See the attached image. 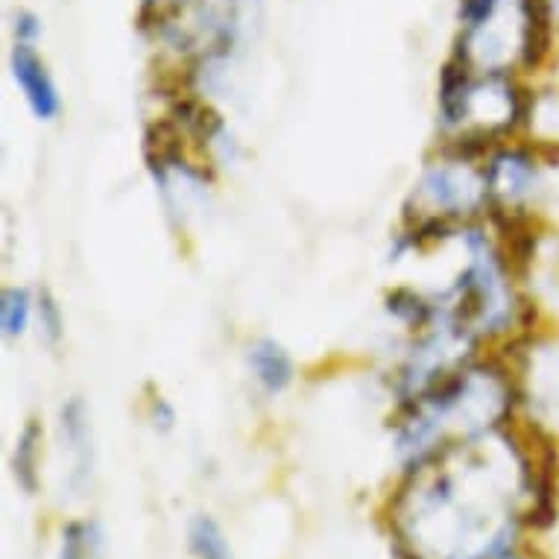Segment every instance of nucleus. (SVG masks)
Wrapping results in <instances>:
<instances>
[{
  "mask_svg": "<svg viewBox=\"0 0 559 559\" xmlns=\"http://www.w3.org/2000/svg\"><path fill=\"white\" fill-rule=\"evenodd\" d=\"M554 515L548 472L501 428L419 460L393 507L395 536L411 559H496L522 519L548 527Z\"/></svg>",
  "mask_w": 559,
  "mask_h": 559,
  "instance_id": "f257e3e1",
  "label": "nucleus"
},
{
  "mask_svg": "<svg viewBox=\"0 0 559 559\" xmlns=\"http://www.w3.org/2000/svg\"><path fill=\"white\" fill-rule=\"evenodd\" d=\"M496 559H524V557H519V554H510V550H507V554H501V557H496Z\"/></svg>",
  "mask_w": 559,
  "mask_h": 559,
  "instance_id": "f3484780",
  "label": "nucleus"
},
{
  "mask_svg": "<svg viewBox=\"0 0 559 559\" xmlns=\"http://www.w3.org/2000/svg\"><path fill=\"white\" fill-rule=\"evenodd\" d=\"M486 188H489V209L504 217H522L545 185V165L531 147L501 141L486 153Z\"/></svg>",
  "mask_w": 559,
  "mask_h": 559,
  "instance_id": "423d86ee",
  "label": "nucleus"
},
{
  "mask_svg": "<svg viewBox=\"0 0 559 559\" xmlns=\"http://www.w3.org/2000/svg\"><path fill=\"white\" fill-rule=\"evenodd\" d=\"M36 313H38V325L45 331V337L50 343L62 337V329H64V320H62V311H59V305L50 299L47 294H41L36 299Z\"/></svg>",
  "mask_w": 559,
  "mask_h": 559,
  "instance_id": "4468645a",
  "label": "nucleus"
},
{
  "mask_svg": "<svg viewBox=\"0 0 559 559\" xmlns=\"http://www.w3.org/2000/svg\"><path fill=\"white\" fill-rule=\"evenodd\" d=\"M106 536L97 522H71L62 531L59 559H103Z\"/></svg>",
  "mask_w": 559,
  "mask_h": 559,
  "instance_id": "9b49d317",
  "label": "nucleus"
},
{
  "mask_svg": "<svg viewBox=\"0 0 559 559\" xmlns=\"http://www.w3.org/2000/svg\"><path fill=\"white\" fill-rule=\"evenodd\" d=\"M527 118L524 88L507 71H477L457 53L445 64L440 83V120L451 135L460 138V150L477 144L492 150L501 138L513 135Z\"/></svg>",
  "mask_w": 559,
  "mask_h": 559,
  "instance_id": "7ed1b4c3",
  "label": "nucleus"
},
{
  "mask_svg": "<svg viewBox=\"0 0 559 559\" xmlns=\"http://www.w3.org/2000/svg\"><path fill=\"white\" fill-rule=\"evenodd\" d=\"M249 376L261 386V393L278 395L294 384V358L287 355V348L275 340H255L247 352Z\"/></svg>",
  "mask_w": 559,
  "mask_h": 559,
  "instance_id": "6e6552de",
  "label": "nucleus"
},
{
  "mask_svg": "<svg viewBox=\"0 0 559 559\" xmlns=\"http://www.w3.org/2000/svg\"><path fill=\"white\" fill-rule=\"evenodd\" d=\"M510 372L496 364H463L433 384L407 395L395 425V442L411 466L451 442L498 431L513 416Z\"/></svg>",
  "mask_w": 559,
  "mask_h": 559,
  "instance_id": "f03ea898",
  "label": "nucleus"
},
{
  "mask_svg": "<svg viewBox=\"0 0 559 559\" xmlns=\"http://www.w3.org/2000/svg\"><path fill=\"white\" fill-rule=\"evenodd\" d=\"M62 433L68 449L74 454L76 475H88L92 472V425H88V413L83 402H71L62 407Z\"/></svg>",
  "mask_w": 559,
  "mask_h": 559,
  "instance_id": "1a4fd4ad",
  "label": "nucleus"
},
{
  "mask_svg": "<svg viewBox=\"0 0 559 559\" xmlns=\"http://www.w3.org/2000/svg\"><path fill=\"white\" fill-rule=\"evenodd\" d=\"M460 235L466 264L442 299L475 337H504L522 320V299L515 294L510 258L480 229L463 226Z\"/></svg>",
  "mask_w": 559,
  "mask_h": 559,
  "instance_id": "20e7f679",
  "label": "nucleus"
},
{
  "mask_svg": "<svg viewBox=\"0 0 559 559\" xmlns=\"http://www.w3.org/2000/svg\"><path fill=\"white\" fill-rule=\"evenodd\" d=\"M507 0H460V19L466 24V29L480 27L486 19H492Z\"/></svg>",
  "mask_w": 559,
  "mask_h": 559,
  "instance_id": "2eb2a0df",
  "label": "nucleus"
},
{
  "mask_svg": "<svg viewBox=\"0 0 559 559\" xmlns=\"http://www.w3.org/2000/svg\"><path fill=\"white\" fill-rule=\"evenodd\" d=\"M36 313V299L24 290V287H7L0 296V329L3 337H21L29 329Z\"/></svg>",
  "mask_w": 559,
  "mask_h": 559,
  "instance_id": "f8f14e48",
  "label": "nucleus"
},
{
  "mask_svg": "<svg viewBox=\"0 0 559 559\" xmlns=\"http://www.w3.org/2000/svg\"><path fill=\"white\" fill-rule=\"evenodd\" d=\"M41 36V24L33 12H19L15 15V45H36Z\"/></svg>",
  "mask_w": 559,
  "mask_h": 559,
  "instance_id": "dca6fc26",
  "label": "nucleus"
},
{
  "mask_svg": "<svg viewBox=\"0 0 559 559\" xmlns=\"http://www.w3.org/2000/svg\"><path fill=\"white\" fill-rule=\"evenodd\" d=\"M416 231H445L468 226L472 217L489 209L484 165H475L468 150L440 156L425 167L416 191Z\"/></svg>",
  "mask_w": 559,
  "mask_h": 559,
  "instance_id": "39448f33",
  "label": "nucleus"
},
{
  "mask_svg": "<svg viewBox=\"0 0 559 559\" xmlns=\"http://www.w3.org/2000/svg\"><path fill=\"white\" fill-rule=\"evenodd\" d=\"M188 545L197 559H231V548L223 536L221 524L209 515H197L188 527Z\"/></svg>",
  "mask_w": 559,
  "mask_h": 559,
  "instance_id": "ddd939ff",
  "label": "nucleus"
},
{
  "mask_svg": "<svg viewBox=\"0 0 559 559\" xmlns=\"http://www.w3.org/2000/svg\"><path fill=\"white\" fill-rule=\"evenodd\" d=\"M10 71L15 85L24 94V100L38 120H53L62 111V97L56 88V80L33 45H15L10 53Z\"/></svg>",
  "mask_w": 559,
  "mask_h": 559,
  "instance_id": "0eeeda50",
  "label": "nucleus"
},
{
  "mask_svg": "<svg viewBox=\"0 0 559 559\" xmlns=\"http://www.w3.org/2000/svg\"><path fill=\"white\" fill-rule=\"evenodd\" d=\"M38 457H41V428L29 423L21 431L19 442H15V454H12V472H15V480L27 496H33L38 489Z\"/></svg>",
  "mask_w": 559,
  "mask_h": 559,
  "instance_id": "9d476101",
  "label": "nucleus"
}]
</instances>
